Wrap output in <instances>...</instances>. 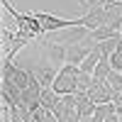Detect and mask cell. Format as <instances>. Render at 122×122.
Here are the masks:
<instances>
[{
    "label": "cell",
    "mask_w": 122,
    "mask_h": 122,
    "mask_svg": "<svg viewBox=\"0 0 122 122\" xmlns=\"http://www.w3.org/2000/svg\"><path fill=\"white\" fill-rule=\"evenodd\" d=\"M27 66H29V71L34 73V78L39 81V86H42V88H51V86H54L59 68H56L54 64H49V61H46L44 56L39 59L37 64H27Z\"/></svg>",
    "instance_id": "obj_3"
},
{
    "label": "cell",
    "mask_w": 122,
    "mask_h": 122,
    "mask_svg": "<svg viewBox=\"0 0 122 122\" xmlns=\"http://www.w3.org/2000/svg\"><path fill=\"white\" fill-rule=\"evenodd\" d=\"M112 73V64H110V56H103L98 61V66H95V71H93V76L98 78V81H107V76Z\"/></svg>",
    "instance_id": "obj_11"
},
{
    "label": "cell",
    "mask_w": 122,
    "mask_h": 122,
    "mask_svg": "<svg viewBox=\"0 0 122 122\" xmlns=\"http://www.w3.org/2000/svg\"><path fill=\"white\" fill-rule=\"evenodd\" d=\"M37 17V22L42 25V29L46 34H51V32H61V29H68V27H76L81 25V17L76 20H64V17H56V15H49V12H32Z\"/></svg>",
    "instance_id": "obj_2"
},
{
    "label": "cell",
    "mask_w": 122,
    "mask_h": 122,
    "mask_svg": "<svg viewBox=\"0 0 122 122\" xmlns=\"http://www.w3.org/2000/svg\"><path fill=\"white\" fill-rule=\"evenodd\" d=\"M78 76H81V68L78 66H71V64H64L56 73V81H54V90L59 95H73L78 93Z\"/></svg>",
    "instance_id": "obj_1"
},
{
    "label": "cell",
    "mask_w": 122,
    "mask_h": 122,
    "mask_svg": "<svg viewBox=\"0 0 122 122\" xmlns=\"http://www.w3.org/2000/svg\"><path fill=\"white\" fill-rule=\"evenodd\" d=\"M88 98L93 100L95 105H105V103H112V88L107 86V81H98V78H95V86L88 90Z\"/></svg>",
    "instance_id": "obj_7"
},
{
    "label": "cell",
    "mask_w": 122,
    "mask_h": 122,
    "mask_svg": "<svg viewBox=\"0 0 122 122\" xmlns=\"http://www.w3.org/2000/svg\"><path fill=\"white\" fill-rule=\"evenodd\" d=\"M105 122H122V117H120L117 112H107V117H105Z\"/></svg>",
    "instance_id": "obj_15"
},
{
    "label": "cell",
    "mask_w": 122,
    "mask_h": 122,
    "mask_svg": "<svg viewBox=\"0 0 122 122\" xmlns=\"http://www.w3.org/2000/svg\"><path fill=\"white\" fill-rule=\"evenodd\" d=\"M120 32L115 27H110V25H103V27H98V29H93L90 32V37L86 39V42H90V44H98V42H107V39H112V37H117Z\"/></svg>",
    "instance_id": "obj_9"
},
{
    "label": "cell",
    "mask_w": 122,
    "mask_h": 122,
    "mask_svg": "<svg viewBox=\"0 0 122 122\" xmlns=\"http://www.w3.org/2000/svg\"><path fill=\"white\" fill-rule=\"evenodd\" d=\"M110 64H112V71H122V51H120V49H115V51H112Z\"/></svg>",
    "instance_id": "obj_14"
},
{
    "label": "cell",
    "mask_w": 122,
    "mask_h": 122,
    "mask_svg": "<svg viewBox=\"0 0 122 122\" xmlns=\"http://www.w3.org/2000/svg\"><path fill=\"white\" fill-rule=\"evenodd\" d=\"M107 86L112 88V93H122V71H112L107 76Z\"/></svg>",
    "instance_id": "obj_13"
},
{
    "label": "cell",
    "mask_w": 122,
    "mask_h": 122,
    "mask_svg": "<svg viewBox=\"0 0 122 122\" xmlns=\"http://www.w3.org/2000/svg\"><path fill=\"white\" fill-rule=\"evenodd\" d=\"M42 46V56L49 61V64H54L56 68H61L66 64V44H59V42H39Z\"/></svg>",
    "instance_id": "obj_4"
},
{
    "label": "cell",
    "mask_w": 122,
    "mask_h": 122,
    "mask_svg": "<svg viewBox=\"0 0 122 122\" xmlns=\"http://www.w3.org/2000/svg\"><path fill=\"white\" fill-rule=\"evenodd\" d=\"M39 103H42V107H46V110H51V112H54V110L61 105V95L56 93L54 88H44V90H42V98H39Z\"/></svg>",
    "instance_id": "obj_10"
},
{
    "label": "cell",
    "mask_w": 122,
    "mask_h": 122,
    "mask_svg": "<svg viewBox=\"0 0 122 122\" xmlns=\"http://www.w3.org/2000/svg\"><path fill=\"white\" fill-rule=\"evenodd\" d=\"M93 86H95V76H93V73H83V71H81V76H78V90L88 93Z\"/></svg>",
    "instance_id": "obj_12"
},
{
    "label": "cell",
    "mask_w": 122,
    "mask_h": 122,
    "mask_svg": "<svg viewBox=\"0 0 122 122\" xmlns=\"http://www.w3.org/2000/svg\"><path fill=\"white\" fill-rule=\"evenodd\" d=\"M93 51V44L90 42H83V44H68L66 46V64L71 66H81L83 59Z\"/></svg>",
    "instance_id": "obj_6"
},
{
    "label": "cell",
    "mask_w": 122,
    "mask_h": 122,
    "mask_svg": "<svg viewBox=\"0 0 122 122\" xmlns=\"http://www.w3.org/2000/svg\"><path fill=\"white\" fill-rule=\"evenodd\" d=\"M90 37V29L88 27H81V25H76V27H68V29H61V32L54 37V42H59V44H83L86 39Z\"/></svg>",
    "instance_id": "obj_5"
},
{
    "label": "cell",
    "mask_w": 122,
    "mask_h": 122,
    "mask_svg": "<svg viewBox=\"0 0 122 122\" xmlns=\"http://www.w3.org/2000/svg\"><path fill=\"white\" fill-rule=\"evenodd\" d=\"M76 110H78L81 120H90L93 112H95V103L88 98V93H83V90H78V93H76Z\"/></svg>",
    "instance_id": "obj_8"
}]
</instances>
